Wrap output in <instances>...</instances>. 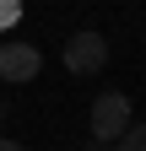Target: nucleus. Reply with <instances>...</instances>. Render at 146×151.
Returning a JSON list of instances; mask_svg holds the SVG:
<instances>
[{
	"label": "nucleus",
	"mask_w": 146,
	"mask_h": 151,
	"mask_svg": "<svg viewBox=\"0 0 146 151\" xmlns=\"http://www.w3.org/2000/svg\"><path fill=\"white\" fill-rule=\"evenodd\" d=\"M81 151H108V146H103V140H87V146H81Z\"/></svg>",
	"instance_id": "obj_7"
},
{
	"label": "nucleus",
	"mask_w": 146,
	"mask_h": 151,
	"mask_svg": "<svg viewBox=\"0 0 146 151\" xmlns=\"http://www.w3.org/2000/svg\"><path fill=\"white\" fill-rule=\"evenodd\" d=\"M0 129H6V103H0Z\"/></svg>",
	"instance_id": "obj_8"
},
{
	"label": "nucleus",
	"mask_w": 146,
	"mask_h": 151,
	"mask_svg": "<svg viewBox=\"0 0 146 151\" xmlns=\"http://www.w3.org/2000/svg\"><path fill=\"white\" fill-rule=\"evenodd\" d=\"M130 124H135V113H130V97H124V92H98V97H92V113H87V129H92V140L114 146Z\"/></svg>",
	"instance_id": "obj_1"
},
{
	"label": "nucleus",
	"mask_w": 146,
	"mask_h": 151,
	"mask_svg": "<svg viewBox=\"0 0 146 151\" xmlns=\"http://www.w3.org/2000/svg\"><path fill=\"white\" fill-rule=\"evenodd\" d=\"M108 65V38L103 32H70L65 38V70L70 76H98Z\"/></svg>",
	"instance_id": "obj_2"
},
{
	"label": "nucleus",
	"mask_w": 146,
	"mask_h": 151,
	"mask_svg": "<svg viewBox=\"0 0 146 151\" xmlns=\"http://www.w3.org/2000/svg\"><path fill=\"white\" fill-rule=\"evenodd\" d=\"M0 151H27L22 140H6V135H0Z\"/></svg>",
	"instance_id": "obj_6"
},
{
	"label": "nucleus",
	"mask_w": 146,
	"mask_h": 151,
	"mask_svg": "<svg viewBox=\"0 0 146 151\" xmlns=\"http://www.w3.org/2000/svg\"><path fill=\"white\" fill-rule=\"evenodd\" d=\"M22 22V0H0V27H16Z\"/></svg>",
	"instance_id": "obj_5"
},
{
	"label": "nucleus",
	"mask_w": 146,
	"mask_h": 151,
	"mask_svg": "<svg viewBox=\"0 0 146 151\" xmlns=\"http://www.w3.org/2000/svg\"><path fill=\"white\" fill-rule=\"evenodd\" d=\"M108 151H146V124H130V129H124V135L108 146Z\"/></svg>",
	"instance_id": "obj_4"
},
{
	"label": "nucleus",
	"mask_w": 146,
	"mask_h": 151,
	"mask_svg": "<svg viewBox=\"0 0 146 151\" xmlns=\"http://www.w3.org/2000/svg\"><path fill=\"white\" fill-rule=\"evenodd\" d=\"M38 70H43L38 43H22V38L0 43V81H6V86H22V81H33Z\"/></svg>",
	"instance_id": "obj_3"
}]
</instances>
